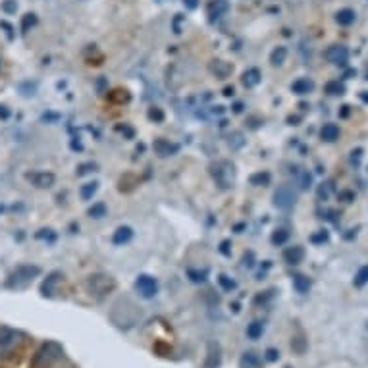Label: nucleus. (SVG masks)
Returning <instances> with one entry per match:
<instances>
[{
    "label": "nucleus",
    "mask_w": 368,
    "mask_h": 368,
    "mask_svg": "<svg viewBox=\"0 0 368 368\" xmlns=\"http://www.w3.org/2000/svg\"><path fill=\"white\" fill-rule=\"evenodd\" d=\"M64 357V347L56 341H47L42 343L39 351L35 353V358H33V365L35 367H51L54 363H58L60 358Z\"/></svg>",
    "instance_id": "1"
},
{
    "label": "nucleus",
    "mask_w": 368,
    "mask_h": 368,
    "mask_svg": "<svg viewBox=\"0 0 368 368\" xmlns=\"http://www.w3.org/2000/svg\"><path fill=\"white\" fill-rule=\"evenodd\" d=\"M25 341V334L14 328H0V357H8Z\"/></svg>",
    "instance_id": "2"
},
{
    "label": "nucleus",
    "mask_w": 368,
    "mask_h": 368,
    "mask_svg": "<svg viewBox=\"0 0 368 368\" xmlns=\"http://www.w3.org/2000/svg\"><path fill=\"white\" fill-rule=\"evenodd\" d=\"M212 178L216 179V183L220 185L222 189H230V187H233V181H235V168H233L232 162L220 160V162L212 164Z\"/></svg>",
    "instance_id": "3"
},
{
    "label": "nucleus",
    "mask_w": 368,
    "mask_h": 368,
    "mask_svg": "<svg viewBox=\"0 0 368 368\" xmlns=\"http://www.w3.org/2000/svg\"><path fill=\"white\" fill-rule=\"evenodd\" d=\"M39 268L37 266H18L14 272H12L10 280H8V287L12 289H23L31 284L33 280L39 276Z\"/></svg>",
    "instance_id": "4"
},
{
    "label": "nucleus",
    "mask_w": 368,
    "mask_h": 368,
    "mask_svg": "<svg viewBox=\"0 0 368 368\" xmlns=\"http://www.w3.org/2000/svg\"><path fill=\"white\" fill-rule=\"evenodd\" d=\"M114 287H116V282L110 276H106V274H95V276H91L87 280L89 293L96 295V297H105L110 291H114Z\"/></svg>",
    "instance_id": "5"
},
{
    "label": "nucleus",
    "mask_w": 368,
    "mask_h": 368,
    "mask_svg": "<svg viewBox=\"0 0 368 368\" xmlns=\"http://www.w3.org/2000/svg\"><path fill=\"white\" fill-rule=\"evenodd\" d=\"M135 291L145 299H153L158 293V282L147 274H141L135 280Z\"/></svg>",
    "instance_id": "6"
},
{
    "label": "nucleus",
    "mask_w": 368,
    "mask_h": 368,
    "mask_svg": "<svg viewBox=\"0 0 368 368\" xmlns=\"http://www.w3.org/2000/svg\"><path fill=\"white\" fill-rule=\"evenodd\" d=\"M295 200H297V193L289 185H282L280 189L274 193V205L278 209H284V211L285 209H291Z\"/></svg>",
    "instance_id": "7"
},
{
    "label": "nucleus",
    "mask_w": 368,
    "mask_h": 368,
    "mask_svg": "<svg viewBox=\"0 0 368 368\" xmlns=\"http://www.w3.org/2000/svg\"><path fill=\"white\" fill-rule=\"evenodd\" d=\"M324 56H326L328 62L336 64V66H345L349 60V51L347 47H343V44H332L324 53Z\"/></svg>",
    "instance_id": "8"
},
{
    "label": "nucleus",
    "mask_w": 368,
    "mask_h": 368,
    "mask_svg": "<svg viewBox=\"0 0 368 368\" xmlns=\"http://www.w3.org/2000/svg\"><path fill=\"white\" fill-rule=\"evenodd\" d=\"M27 179L39 189H49V187L54 185V179L56 178L51 172H35V174H27Z\"/></svg>",
    "instance_id": "9"
},
{
    "label": "nucleus",
    "mask_w": 368,
    "mask_h": 368,
    "mask_svg": "<svg viewBox=\"0 0 368 368\" xmlns=\"http://www.w3.org/2000/svg\"><path fill=\"white\" fill-rule=\"evenodd\" d=\"M239 368H263V358L254 351H245L239 358Z\"/></svg>",
    "instance_id": "10"
},
{
    "label": "nucleus",
    "mask_w": 368,
    "mask_h": 368,
    "mask_svg": "<svg viewBox=\"0 0 368 368\" xmlns=\"http://www.w3.org/2000/svg\"><path fill=\"white\" fill-rule=\"evenodd\" d=\"M222 365V349L218 343L209 345V357L205 363V368H218Z\"/></svg>",
    "instance_id": "11"
},
{
    "label": "nucleus",
    "mask_w": 368,
    "mask_h": 368,
    "mask_svg": "<svg viewBox=\"0 0 368 368\" xmlns=\"http://www.w3.org/2000/svg\"><path fill=\"white\" fill-rule=\"evenodd\" d=\"M228 8H230L228 0H212L211 4H209V16H211V20L222 18V16L228 12Z\"/></svg>",
    "instance_id": "12"
},
{
    "label": "nucleus",
    "mask_w": 368,
    "mask_h": 368,
    "mask_svg": "<svg viewBox=\"0 0 368 368\" xmlns=\"http://www.w3.org/2000/svg\"><path fill=\"white\" fill-rule=\"evenodd\" d=\"M284 259L287 264H299L303 259H305V251H303V247H299V245H295V247H289V249H285L284 252Z\"/></svg>",
    "instance_id": "13"
},
{
    "label": "nucleus",
    "mask_w": 368,
    "mask_h": 368,
    "mask_svg": "<svg viewBox=\"0 0 368 368\" xmlns=\"http://www.w3.org/2000/svg\"><path fill=\"white\" fill-rule=\"evenodd\" d=\"M60 282V274L54 272L51 274L44 282H42L41 285V293L44 295V297H53L54 291H56V284Z\"/></svg>",
    "instance_id": "14"
},
{
    "label": "nucleus",
    "mask_w": 368,
    "mask_h": 368,
    "mask_svg": "<svg viewBox=\"0 0 368 368\" xmlns=\"http://www.w3.org/2000/svg\"><path fill=\"white\" fill-rule=\"evenodd\" d=\"M131 237H133V230L129 226H122L112 235V243L114 245H126L127 241H131Z\"/></svg>",
    "instance_id": "15"
},
{
    "label": "nucleus",
    "mask_w": 368,
    "mask_h": 368,
    "mask_svg": "<svg viewBox=\"0 0 368 368\" xmlns=\"http://www.w3.org/2000/svg\"><path fill=\"white\" fill-rule=\"evenodd\" d=\"M313 89H315V83H313L311 79H305V77L297 79V81H293V85H291V91H293L295 95H308Z\"/></svg>",
    "instance_id": "16"
},
{
    "label": "nucleus",
    "mask_w": 368,
    "mask_h": 368,
    "mask_svg": "<svg viewBox=\"0 0 368 368\" xmlns=\"http://www.w3.org/2000/svg\"><path fill=\"white\" fill-rule=\"evenodd\" d=\"M243 85L245 87H257V85L261 83V79H263V74H261V70H257V68H251V70H247L245 74H243Z\"/></svg>",
    "instance_id": "17"
},
{
    "label": "nucleus",
    "mask_w": 368,
    "mask_h": 368,
    "mask_svg": "<svg viewBox=\"0 0 368 368\" xmlns=\"http://www.w3.org/2000/svg\"><path fill=\"white\" fill-rule=\"evenodd\" d=\"M155 150H157L160 157H172L174 153H178V145H172L168 141L164 139H158L155 143Z\"/></svg>",
    "instance_id": "18"
},
{
    "label": "nucleus",
    "mask_w": 368,
    "mask_h": 368,
    "mask_svg": "<svg viewBox=\"0 0 368 368\" xmlns=\"http://www.w3.org/2000/svg\"><path fill=\"white\" fill-rule=\"evenodd\" d=\"M355 20H357V14H355V10H351V8L339 10L336 14V21L339 25H343V27H347L351 23H355Z\"/></svg>",
    "instance_id": "19"
},
{
    "label": "nucleus",
    "mask_w": 368,
    "mask_h": 368,
    "mask_svg": "<svg viewBox=\"0 0 368 368\" xmlns=\"http://www.w3.org/2000/svg\"><path fill=\"white\" fill-rule=\"evenodd\" d=\"M320 135H322V139H324V141L332 143V141H336L337 137H339V127H337L336 124H326V126L322 127Z\"/></svg>",
    "instance_id": "20"
},
{
    "label": "nucleus",
    "mask_w": 368,
    "mask_h": 368,
    "mask_svg": "<svg viewBox=\"0 0 368 368\" xmlns=\"http://www.w3.org/2000/svg\"><path fill=\"white\" fill-rule=\"evenodd\" d=\"M293 287L299 293H306L311 289V280L306 276H303V274H297L293 278Z\"/></svg>",
    "instance_id": "21"
},
{
    "label": "nucleus",
    "mask_w": 368,
    "mask_h": 368,
    "mask_svg": "<svg viewBox=\"0 0 368 368\" xmlns=\"http://www.w3.org/2000/svg\"><path fill=\"white\" fill-rule=\"evenodd\" d=\"M264 334V324L263 322H259V320H254L251 322L249 326H247V337L249 339H259V337H263Z\"/></svg>",
    "instance_id": "22"
},
{
    "label": "nucleus",
    "mask_w": 368,
    "mask_h": 368,
    "mask_svg": "<svg viewBox=\"0 0 368 368\" xmlns=\"http://www.w3.org/2000/svg\"><path fill=\"white\" fill-rule=\"evenodd\" d=\"M285 58H287V49H285V47H278V49H274V53L270 54L272 66H282V64L285 62Z\"/></svg>",
    "instance_id": "23"
},
{
    "label": "nucleus",
    "mask_w": 368,
    "mask_h": 368,
    "mask_svg": "<svg viewBox=\"0 0 368 368\" xmlns=\"http://www.w3.org/2000/svg\"><path fill=\"white\" fill-rule=\"evenodd\" d=\"M211 70L214 72V74L218 75V77H228L230 75V72H232V66L226 62H222V60H216V64H212Z\"/></svg>",
    "instance_id": "24"
},
{
    "label": "nucleus",
    "mask_w": 368,
    "mask_h": 368,
    "mask_svg": "<svg viewBox=\"0 0 368 368\" xmlns=\"http://www.w3.org/2000/svg\"><path fill=\"white\" fill-rule=\"evenodd\" d=\"M251 185H257V187H264L270 183V174L268 172H259V174H252L251 176Z\"/></svg>",
    "instance_id": "25"
},
{
    "label": "nucleus",
    "mask_w": 368,
    "mask_h": 368,
    "mask_svg": "<svg viewBox=\"0 0 368 368\" xmlns=\"http://www.w3.org/2000/svg\"><path fill=\"white\" fill-rule=\"evenodd\" d=\"M96 189H98V183L96 181H91V183H85L83 187H81V199L83 200H89V199H93V195L96 193Z\"/></svg>",
    "instance_id": "26"
},
{
    "label": "nucleus",
    "mask_w": 368,
    "mask_h": 368,
    "mask_svg": "<svg viewBox=\"0 0 368 368\" xmlns=\"http://www.w3.org/2000/svg\"><path fill=\"white\" fill-rule=\"evenodd\" d=\"M89 216H91V218H103V216H106L105 202H96V205H93V207L89 209Z\"/></svg>",
    "instance_id": "27"
},
{
    "label": "nucleus",
    "mask_w": 368,
    "mask_h": 368,
    "mask_svg": "<svg viewBox=\"0 0 368 368\" xmlns=\"http://www.w3.org/2000/svg\"><path fill=\"white\" fill-rule=\"evenodd\" d=\"M218 282H220L222 289H226V291H233V289L237 287V284H235V280H232V278H228L226 274H222L220 278H218Z\"/></svg>",
    "instance_id": "28"
},
{
    "label": "nucleus",
    "mask_w": 368,
    "mask_h": 368,
    "mask_svg": "<svg viewBox=\"0 0 368 368\" xmlns=\"http://www.w3.org/2000/svg\"><path fill=\"white\" fill-rule=\"evenodd\" d=\"M343 91H345V87L339 81H330L326 85V93H330V95H343Z\"/></svg>",
    "instance_id": "29"
},
{
    "label": "nucleus",
    "mask_w": 368,
    "mask_h": 368,
    "mask_svg": "<svg viewBox=\"0 0 368 368\" xmlns=\"http://www.w3.org/2000/svg\"><path fill=\"white\" fill-rule=\"evenodd\" d=\"M187 276H189L191 278V282H197V284H199V282H205V280H207V276H209V272H207V270H187Z\"/></svg>",
    "instance_id": "30"
},
{
    "label": "nucleus",
    "mask_w": 368,
    "mask_h": 368,
    "mask_svg": "<svg viewBox=\"0 0 368 368\" xmlns=\"http://www.w3.org/2000/svg\"><path fill=\"white\" fill-rule=\"evenodd\" d=\"M287 237H289V233L285 232V230H278V232H274L272 243L274 245H284L287 241Z\"/></svg>",
    "instance_id": "31"
},
{
    "label": "nucleus",
    "mask_w": 368,
    "mask_h": 368,
    "mask_svg": "<svg viewBox=\"0 0 368 368\" xmlns=\"http://www.w3.org/2000/svg\"><path fill=\"white\" fill-rule=\"evenodd\" d=\"M368 282V266H363L357 272V278H355V284L363 285Z\"/></svg>",
    "instance_id": "32"
},
{
    "label": "nucleus",
    "mask_w": 368,
    "mask_h": 368,
    "mask_svg": "<svg viewBox=\"0 0 368 368\" xmlns=\"http://www.w3.org/2000/svg\"><path fill=\"white\" fill-rule=\"evenodd\" d=\"M35 21H37V18L33 16V14H27V16H23V21H21V29H23V33L27 31L31 25H35Z\"/></svg>",
    "instance_id": "33"
},
{
    "label": "nucleus",
    "mask_w": 368,
    "mask_h": 368,
    "mask_svg": "<svg viewBox=\"0 0 368 368\" xmlns=\"http://www.w3.org/2000/svg\"><path fill=\"white\" fill-rule=\"evenodd\" d=\"M264 358L268 360V363H276V360H280V351L278 349H266V353H264Z\"/></svg>",
    "instance_id": "34"
},
{
    "label": "nucleus",
    "mask_w": 368,
    "mask_h": 368,
    "mask_svg": "<svg viewBox=\"0 0 368 368\" xmlns=\"http://www.w3.org/2000/svg\"><path fill=\"white\" fill-rule=\"evenodd\" d=\"M2 10L6 12V14H14V12L18 10L16 0H4V2H2Z\"/></svg>",
    "instance_id": "35"
},
{
    "label": "nucleus",
    "mask_w": 368,
    "mask_h": 368,
    "mask_svg": "<svg viewBox=\"0 0 368 368\" xmlns=\"http://www.w3.org/2000/svg\"><path fill=\"white\" fill-rule=\"evenodd\" d=\"M95 164L93 162H87V164H81L79 168H77V176H85V174H89V172H95Z\"/></svg>",
    "instance_id": "36"
},
{
    "label": "nucleus",
    "mask_w": 368,
    "mask_h": 368,
    "mask_svg": "<svg viewBox=\"0 0 368 368\" xmlns=\"http://www.w3.org/2000/svg\"><path fill=\"white\" fill-rule=\"evenodd\" d=\"M148 118L155 120V122H162V120H164V114H162L160 108H150V110H148Z\"/></svg>",
    "instance_id": "37"
},
{
    "label": "nucleus",
    "mask_w": 368,
    "mask_h": 368,
    "mask_svg": "<svg viewBox=\"0 0 368 368\" xmlns=\"http://www.w3.org/2000/svg\"><path fill=\"white\" fill-rule=\"evenodd\" d=\"M230 245H232L230 241H222V245H220L222 254H226V257H230V254H232V251H230Z\"/></svg>",
    "instance_id": "38"
},
{
    "label": "nucleus",
    "mask_w": 368,
    "mask_h": 368,
    "mask_svg": "<svg viewBox=\"0 0 368 368\" xmlns=\"http://www.w3.org/2000/svg\"><path fill=\"white\" fill-rule=\"evenodd\" d=\"M183 4H185L189 10H195V8L199 6V2H197V0H183Z\"/></svg>",
    "instance_id": "39"
},
{
    "label": "nucleus",
    "mask_w": 368,
    "mask_h": 368,
    "mask_svg": "<svg viewBox=\"0 0 368 368\" xmlns=\"http://www.w3.org/2000/svg\"><path fill=\"white\" fill-rule=\"evenodd\" d=\"M328 239V233L322 232L320 235H313V241L315 243H320V241H326Z\"/></svg>",
    "instance_id": "40"
},
{
    "label": "nucleus",
    "mask_w": 368,
    "mask_h": 368,
    "mask_svg": "<svg viewBox=\"0 0 368 368\" xmlns=\"http://www.w3.org/2000/svg\"><path fill=\"white\" fill-rule=\"evenodd\" d=\"M8 116H10V110H8L4 105H0V118H2V120H6Z\"/></svg>",
    "instance_id": "41"
},
{
    "label": "nucleus",
    "mask_w": 368,
    "mask_h": 368,
    "mask_svg": "<svg viewBox=\"0 0 368 368\" xmlns=\"http://www.w3.org/2000/svg\"><path fill=\"white\" fill-rule=\"evenodd\" d=\"M224 95L232 96L233 95V87H226V89H224Z\"/></svg>",
    "instance_id": "42"
},
{
    "label": "nucleus",
    "mask_w": 368,
    "mask_h": 368,
    "mask_svg": "<svg viewBox=\"0 0 368 368\" xmlns=\"http://www.w3.org/2000/svg\"><path fill=\"white\" fill-rule=\"evenodd\" d=\"M233 110H235V112H241V110H243V105H241V103H237V105L233 106Z\"/></svg>",
    "instance_id": "43"
},
{
    "label": "nucleus",
    "mask_w": 368,
    "mask_h": 368,
    "mask_svg": "<svg viewBox=\"0 0 368 368\" xmlns=\"http://www.w3.org/2000/svg\"><path fill=\"white\" fill-rule=\"evenodd\" d=\"M285 368H289V367H285Z\"/></svg>",
    "instance_id": "44"
},
{
    "label": "nucleus",
    "mask_w": 368,
    "mask_h": 368,
    "mask_svg": "<svg viewBox=\"0 0 368 368\" xmlns=\"http://www.w3.org/2000/svg\"><path fill=\"white\" fill-rule=\"evenodd\" d=\"M0 66H2V64H0Z\"/></svg>",
    "instance_id": "45"
}]
</instances>
